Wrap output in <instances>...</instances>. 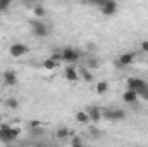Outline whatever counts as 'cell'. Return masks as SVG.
I'll list each match as a JSON object with an SVG mask.
<instances>
[{"label":"cell","mask_w":148,"mask_h":147,"mask_svg":"<svg viewBox=\"0 0 148 147\" xmlns=\"http://www.w3.org/2000/svg\"><path fill=\"white\" fill-rule=\"evenodd\" d=\"M19 133H21L19 128H10V126L5 125V126L0 128V140L5 142V144H10V142H14L19 137Z\"/></svg>","instance_id":"cell-1"},{"label":"cell","mask_w":148,"mask_h":147,"mask_svg":"<svg viewBox=\"0 0 148 147\" xmlns=\"http://www.w3.org/2000/svg\"><path fill=\"white\" fill-rule=\"evenodd\" d=\"M102 118H105L109 121H121L126 118V112L122 109H105L102 111Z\"/></svg>","instance_id":"cell-2"},{"label":"cell","mask_w":148,"mask_h":147,"mask_svg":"<svg viewBox=\"0 0 148 147\" xmlns=\"http://www.w3.org/2000/svg\"><path fill=\"white\" fill-rule=\"evenodd\" d=\"M77 59H79V50L77 49H71V47L62 49V61H66L69 64H74Z\"/></svg>","instance_id":"cell-3"},{"label":"cell","mask_w":148,"mask_h":147,"mask_svg":"<svg viewBox=\"0 0 148 147\" xmlns=\"http://www.w3.org/2000/svg\"><path fill=\"white\" fill-rule=\"evenodd\" d=\"M9 52H10L12 57H23V55H26L29 52V47L24 45V43H14V45H10Z\"/></svg>","instance_id":"cell-4"},{"label":"cell","mask_w":148,"mask_h":147,"mask_svg":"<svg viewBox=\"0 0 148 147\" xmlns=\"http://www.w3.org/2000/svg\"><path fill=\"white\" fill-rule=\"evenodd\" d=\"M31 30H33V35L38 37V38L47 37V33H48L47 24H43L41 21H33V23H31Z\"/></svg>","instance_id":"cell-5"},{"label":"cell","mask_w":148,"mask_h":147,"mask_svg":"<svg viewBox=\"0 0 148 147\" xmlns=\"http://www.w3.org/2000/svg\"><path fill=\"white\" fill-rule=\"evenodd\" d=\"M100 10H102L103 16H114V14L117 12V2H115V0H107V2L100 7Z\"/></svg>","instance_id":"cell-6"},{"label":"cell","mask_w":148,"mask_h":147,"mask_svg":"<svg viewBox=\"0 0 148 147\" xmlns=\"http://www.w3.org/2000/svg\"><path fill=\"white\" fill-rule=\"evenodd\" d=\"M133 61H134V55L127 52V54H122V55L115 61V66H117V68H126V66L133 64Z\"/></svg>","instance_id":"cell-7"},{"label":"cell","mask_w":148,"mask_h":147,"mask_svg":"<svg viewBox=\"0 0 148 147\" xmlns=\"http://www.w3.org/2000/svg\"><path fill=\"white\" fill-rule=\"evenodd\" d=\"M86 112H88V116H90V121H93V123H100V121H102V111L98 109L97 106H90V107L86 109Z\"/></svg>","instance_id":"cell-8"},{"label":"cell","mask_w":148,"mask_h":147,"mask_svg":"<svg viewBox=\"0 0 148 147\" xmlns=\"http://www.w3.org/2000/svg\"><path fill=\"white\" fill-rule=\"evenodd\" d=\"M3 83L9 85V87H14L17 83V74L14 73V71H5L3 73Z\"/></svg>","instance_id":"cell-9"},{"label":"cell","mask_w":148,"mask_h":147,"mask_svg":"<svg viewBox=\"0 0 148 147\" xmlns=\"http://www.w3.org/2000/svg\"><path fill=\"white\" fill-rule=\"evenodd\" d=\"M145 83V80H141V78H127V88L129 90H138L141 85Z\"/></svg>","instance_id":"cell-10"},{"label":"cell","mask_w":148,"mask_h":147,"mask_svg":"<svg viewBox=\"0 0 148 147\" xmlns=\"http://www.w3.org/2000/svg\"><path fill=\"white\" fill-rule=\"evenodd\" d=\"M122 101L127 102V104H134V102L138 101V95H136L134 90H129V88H127V90L124 92V95H122Z\"/></svg>","instance_id":"cell-11"},{"label":"cell","mask_w":148,"mask_h":147,"mask_svg":"<svg viewBox=\"0 0 148 147\" xmlns=\"http://www.w3.org/2000/svg\"><path fill=\"white\" fill-rule=\"evenodd\" d=\"M64 73H66V78H67L69 81H76V80L79 78V73L76 71V68H74V66H67Z\"/></svg>","instance_id":"cell-12"},{"label":"cell","mask_w":148,"mask_h":147,"mask_svg":"<svg viewBox=\"0 0 148 147\" xmlns=\"http://www.w3.org/2000/svg\"><path fill=\"white\" fill-rule=\"evenodd\" d=\"M136 95H138V99H141V101H148V83L147 81L136 90Z\"/></svg>","instance_id":"cell-13"},{"label":"cell","mask_w":148,"mask_h":147,"mask_svg":"<svg viewBox=\"0 0 148 147\" xmlns=\"http://www.w3.org/2000/svg\"><path fill=\"white\" fill-rule=\"evenodd\" d=\"M76 119H77V123H81V125H88V123H90V116H88L86 111H79V112L76 114Z\"/></svg>","instance_id":"cell-14"},{"label":"cell","mask_w":148,"mask_h":147,"mask_svg":"<svg viewBox=\"0 0 148 147\" xmlns=\"http://www.w3.org/2000/svg\"><path fill=\"white\" fill-rule=\"evenodd\" d=\"M86 66H88V69H97V68L100 66V62H98V59H97V57H88Z\"/></svg>","instance_id":"cell-15"},{"label":"cell","mask_w":148,"mask_h":147,"mask_svg":"<svg viewBox=\"0 0 148 147\" xmlns=\"http://www.w3.org/2000/svg\"><path fill=\"white\" fill-rule=\"evenodd\" d=\"M33 14H35L36 17H45V16H47V10H45L41 5H35V7H33Z\"/></svg>","instance_id":"cell-16"},{"label":"cell","mask_w":148,"mask_h":147,"mask_svg":"<svg viewBox=\"0 0 148 147\" xmlns=\"http://www.w3.org/2000/svg\"><path fill=\"white\" fill-rule=\"evenodd\" d=\"M79 74L83 76V80H84V81H93V74H91V71H90L88 68H83Z\"/></svg>","instance_id":"cell-17"},{"label":"cell","mask_w":148,"mask_h":147,"mask_svg":"<svg viewBox=\"0 0 148 147\" xmlns=\"http://www.w3.org/2000/svg\"><path fill=\"white\" fill-rule=\"evenodd\" d=\"M57 64H59V62H57L55 59H52V57H50V59H47V61L43 62V68H45V69H53Z\"/></svg>","instance_id":"cell-18"},{"label":"cell","mask_w":148,"mask_h":147,"mask_svg":"<svg viewBox=\"0 0 148 147\" xmlns=\"http://www.w3.org/2000/svg\"><path fill=\"white\" fill-rule=\"evenodd\" d=\"M5 106H7L9 109H17V107H19V102H17V99H12V97H10V99L5 101Z\"/></svg>","instance_id":"cell-19"},{"label":"cell","mask_w":148,"mask_h":147,"mask_svg":"<svg viewBox=\"0 0 148 147\" xmlns=\"http://www.w3.org/2000/svg\"><path fill=\"white\" fill-rule=\"evenodd\" d=\"M107 88H109V85H107L105 81H100V83L97 85V92H98V94H105Z\"/></svg>","instance_id":"cell-20"},{"label":"cell","mask_w":148,"mask_h":147,"mask_svg":"<svg viewBox=\"0 0 148 147\" xmlns=\"http://www.w3.org/2000/svg\"><path fill=\"white\" fill-rule=\"evenodd\" d=\"M67 135H69V130H67V128H59V130H57V137H59V139H66Z\"/></svg>","instance_id":"cell-21"},{"label":"cell","mask_w":148,"mask_h":147,"mask_svg":"<svg viewBox=\"0 0 148 147\" xmlns=\"http://www.w3.org/2000/svg\"><path fill=\"white\" fill-rule=\"evenodd\" d=\"M86 2H88V3H93V5H97V7H102L107 0H86Z\"/></svg>","instance_id":"cell-22"},{"label":"cell","mask_w":148,"mask_h":147,"mask_svg":"<svg viewBox=\"0 0 148 147\" xmlns=\"http://www.w3.org/2000/svg\"><path fill=\"white\" fill-rule=\"evenodd\" d=\"M141 50H143V52H148V40L141 42Z\"/></svg>","instance_id":"cell-23"},{"label":"cell","mask_w":148,"mask_h":147,"mask_svg":"<svg viewBox=\"0 0 148 147\" xmlns=\"http://www.w3.org/2000/svg\"><path fill=\"white\" fill-rule=\"evenodd\" d=\"M73 146H81V139L74 137V139H73Z\"/></svg>","instance_id":"cell-24"},{"label":"cell","mask_w":148,"mask_h":147,"mask_svg":"<svg viewBox=\"0 0 148 147\" xmlns=\"http://www.w3.org/2000/svg\"><path fill=\"white\" fill-rule=\"evenodd\" d=\"M40 125H41L40 121H31V123H29V128H35V126H40Z\"/></svg>","instance_id":"cell-25"}]
</instances>
